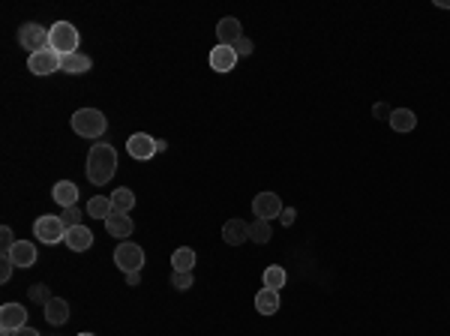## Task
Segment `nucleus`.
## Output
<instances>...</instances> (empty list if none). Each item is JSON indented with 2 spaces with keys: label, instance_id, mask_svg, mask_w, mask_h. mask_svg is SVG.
<instances>
[{
  "label": "nucleus",
  "instance_id": "25",
  "mask_svg": "<svg viewBox=\"0 0 450 336\" xmlns=\"http://www.w3.org/2000/svg\"><path fill=\"white\" fill-rule=\"evenodd\" d=\"M285 282H289V273H285L280 265H270V267L265 270V289L280 291V289H285Z\"/></svg>",
  "mask_w": 450,
  "mask_h": 336
},
{
  "label": "nucleus",
  "instance_id": "10",
  "mask_svg": "<svg viewBox=\"0 0 450 336\" xmlns=\"http://www.w3.org/2000/svg\"><path fill=\"white\" fill-rule=\"evenodd\" d=\"M27 327V309L21 303H3L0 306V331H21Z\"/></svg>",
  "mask_w": 450,
  "mask_h": 336
},
{
  "label": "nucleus",
  "instance_id": "29",
  "mask_svg": "<svg viewBox=\"0 0 450 336\" xmlns=\"http://www.w3.org/2000/svg\"><path fill=\"white\" fill-rule=\"evenodd\" d=\"M232 48L237 52V57H249L252 52H256V45H252V39H249V36H240V39H237V43H234Z\"/></svg>",
  "mask_w": 450,
  "mask_h": 336
},
{
  "label": "nucleus",
  "instance_id": "32",
  "mask_svg": "<svg viewBox=\"0 0 450 336\" xmlns=\"http://www.w3.org/2000/svg\"><path fill=\"white\" fill-rule=\"evenodd\" d=\"M294 216H297V210H294V208H285V210H282V216H280V219H282V225H291V223H294Z\"/></svg>",
  "mask_w": 450,
  "mask_h": 336
},
{
  "label": "nucleus",
  "instance_id": "5",
  "mask_svg": "<svg viewBox=\"0 0 450 336\" xmlns=\"http://www.w3.org/2000/svg\"><path fill=\"white\" fill-rule=\"evenodd\" d=\"M114 265L124 270V273H138V270L144 267V249L133 240L117 243V249H114Z\"/></svg>",
  "mask_w": 450,
  "mask_h": 336
},
{
  "label": "nucleus",
  "instance_id": "13",
  "mask_svg": "<svg viewBox=\"0 0 450 336\" xmlns=\"http://www.w3.org/2000/svg\"><path fill=\"white\" fill-rule=\"evenodd\" d=\"M43 315H45V322L52 324V327H60V324H67L69 322V303L63 300V298H52L43 306Z\"/></svg>",
  "mask_w": 450,
  "mask_h": 336
},
{
  "label": "nucleus",
  "instance_id": "1",
  "mask_svg": "<svg viewBox=\"0 0 450 336\" xmlns=\"http://www.w3.org/2000/svg\"><path fill=\"white\" fill-rule=\"evenodd\" d=\"M87 180L93 186H105L109 180L114 177V171H117V150H114V144L109 142H100L90 147L87 153Z\"/></svg>",
  "mask_w": 450,
  "mask_h": 336
},
{
  "label": "nucleus",
  "instance_id": "36",
  "mask_svg": "<svg viewBox=\"0 0 450 336\" xmlns=\"http://www.w3.org/2000/svg\"><path fill=\"white\" fill-rule=\"evenodd\" d=\"M438 6H450V0H438Z\"/></svg>",
  "mask_w": 450,
  "mask_h": 336
},
{
  "label": "nucleus",
  "instance_id": "6",
  "mask_svg": "<svg viewBox=\"0 0 450 336\" xmlns=\"http://www.w3.org/2000/svg\"><path fill=\"white\" fill-rule=\"evenodd\" d=\"M126 150H129V157L133 159H150V157H157L159 150H166V142H157L153 135H147V133H135V135H129L126 138Z\"/></svg>",
  "mask_w": 450,
  "mask_h": 336
},
{
  "label": "nucleus",
  "instance_id": "37",
  "mask_svg": "<svg viewBox=\"0 0 450 336\" xmlns=\"http://www.w3.org/2000/svg\"><path fill=\"white\" fill-rule=\"evenodd\" d=\"M0 336H12V331H3V333H0Z\"/></svg>",
  "mask_w": 450,
  "mask_h": 336
},
{
  "label": "nucleus",
  "instance_id": "20",
  "mask_svg": "<svg viewBox=\"0 0 450 336\" xmlns=\"http://www.w3.org/2000/svg\"><path fill=\"white\" fill-rule=\"evenodd\" d=\"M414 126H417V114L412 109L390 111V129H394V133H412Z\"/></svg>",
  "mask_w": 450,
  "mask_h": 336
},
{
  "label": "nucleus",
  "instance_id": "3",
  "mask_svg": "<svg viewBox=\"0 0 450 336\" xmlns=\"http://www.w3.org/2000/svg\"><path fill=\"white\" fill-rule=\"evenodd\" d=\"M48 48H54L60 57L78 52V30L69 21H54L48 27Z\"/></svg>",
  "mask_w": 450,
  "mask_h": 336
},
{
  "label": "nucleus",
  "instance_id": "16",
  "mask_svg": "<svg viewBox=\"0 0 450 336\" xmlns=\"http://www.w3.org/2000/svg\"><path fill=\"white\" fill-rule=\"evenodd\" d=\"M52 199L60 204V208H76L78 204V186L72 180H57L54 190H52Z\"/></svg>",
  "mask_w": 450,
  "mask_h": 336
},
{
  "label": "nucleus",
  "instance_id": "11",
  "mask_svg": "<svg viewBox=\"0 0 450 336\" xmlns=\"http://www.w3.org/2000/svg\"><path fill=\"white\" fill-rule=\"evenodd\" d=\"M237 52L232 45H216V48H210V57H207V63H210V69L214 72H234V67H237Z\"/></svg>",
  "mask_w": 450,
  "mask_h": 336
},
{
  "label": "nucleus",
  "instance_id": "26",
  "mask_svg": "<svg viewBox=\"0 0 450 336\" xmlns=\"http://www.w3.org/2000/svg\"><path fill=\"white\" fill-rule=\"evenodd\" d=\"M270 223L267 219H256V223L249 225V240H256V243H267L270 240Z\"/></svg>",
  "mask_w": 450,
  "mask_h": 336
},
{
  "label": "nucleus",
  "instance_id": "21",
  "mask_svg": "<svg viewBox=\"0 0 450 336\" xmlns=\"http://www.w3.org/2000/svg\"><path fill=\"white\" fill-rule=\"evenodd\" d=\"M256 309L261 315H273V313H280V291H273V289H261L256 294Z\"/></svg>",
  "mask_w": 450,
  "mask_h": 336
},
{
  "label": "nucleus",
  "instance_id": "30",
  "mask_svg": "<svg viewBox=\"0 0 450 336\" xmlns=\"http://www.w3.org/2000/svg\"><path fill=\"white\" fill-rule=\"evenodd\" d=\"M30 300H34V303H43V306H45V303L52 300V294H48V289H45L43 282H39V285H34V289H30Z\"/></svg>",
  "mask_w": 450,
  "mask_h": 336
},
{
  "label": "nucleus",
  "instance_id": "8",
  "mask_svg": "<svg viewBox=\"0 0 450 336\" xmlns=\"http://www.w3.org/2000/svg\"><path fill=\"white\" fill-rule=\"evenodd\" d=\"M60 63H63V57L57 54L54 48H43V52L27 57V69L34 72V76H52V72L60 69Z\"/></svg>",
  "mask_w": 450,
  "mask_h": 336
},
{
  "label": "nucleus",
  "instance_id": "34",
  "mask_svg": "<svg viewBox=\"0 0 450 336\" xmlns=\"http://www.w3.org/2000/svg\"><path fill=\"white\" fill-rule=\"evenodd\" d=\"M142 282V270H138V273H126V285H138Z\"/></svg>",
  "mask_w": 450,
  "mask_h": 336
},
{
  "label": "nucleus",
  "instance_id": "9",
  "mask_svg": "<svg viewBox=\"0 0 450 336\" xmlns=\"http://www.w3.org/2000/svg\"><path fill=\"white\" fill-rule=\"evenodd\" d=\"M252 213H256V219H276L282 216V201L276 192H258L256 201H252Z\"/></svg>",
  "mask_w": 450,
  "mask_h": 336
},
{
  "label": "nucleus",
  "instance_id": "38",
  "mask_svg": "<svg viewBox=\"0 0 450 336\" xmlns=\"http://www.w3.org/2000/svg\"><path fill=\"white\" fill-rule=\"evenodd\" d=\"M78 336H93V333H78Z\"/></svg>",
  "mask_w": 450,
  "mask_h": 336
},
{
  "label": "nucleus",
  "instance_id": "23",
  "mask_svg": "<svg viewBox=\"0 0 450 336\" xmlns=\"http://www.w3.org/2000/svg\"><path fill=\"white\" fill-rule=\"evenodd\" d=\"M114 213V208H111V199H105V195H96V199H90L87 201V216L90 219H109Z\"/></svg>",
  "mask_w": 450,
  "mask_h": 336
},
{
  "label": "nucleus",
  "instance_id": "12",
  "mask_svg": "<svg viewBox=\"0 0 450 336\" xmlns=\"http://www.w3.org/2000/svg\"><path fill=\"white\" fill-rule=\"evenodd\" d=\"M105 232H109L114 240H126V237L135 232V225H133V219H129V213H111V216L105 219Z\"/></svg>",
  "mask_w": 450,
  "mask_h": 336
},
{
  "label": "nucleus",
  "instance_id": "17",
  "mask_svg": "<svg viewBox=\"0 0 450 336\" xmlns=\"http://www.w3.org/2000/svg\"><path fill=\"white\" fill-rule=\"evenodd\" d=\"M67 247L72 252H85L93 247V232L87 225H76V228H67Z\"/></svg>",
  "mask_w": 450,
  "mask_h": 336
},
{
  "label": "nucleus",
  "instance_id": "31",
  "mask_svg": "<svg viewBox=\"0 0 450 336\" xmlns=\"http://www.w3.org/2000/svg\"><path fill=\"white\" fill-rule=\"evenodd\" d=\"M0 261H3V267H0V282H10V276H12V270H15L12 258L10 256H0Z\"/></svg>",
  "mask_w": 450,
  "mask_h": 336
},
{
  "label": "nucleus",
  "instance_id": "24",
  "mask_svg": "<svg viewBox=\"0 0 450 336\" xmlns=\"http://www.w3.org/2000/svg\"><path fill=\"white\" fill-rule=\"evenodd\" d=\"M171 267H175V270H183V273H190V270L195 267V249H190V247L175 249V256H171Z\"/></svg>",
  "mask_w": 450,
  "mask_h": 336
},
{
  "label": "nucleus",
  "instance_id": "22",
  "mask_svg": "<svg viewBox=\"0 0 450 336\" xmlns=\"http://www.w3.org/2000/svg\"><path fill=\"white\" fill-rule=\"evenodd\" d=\"M109 199H111L114 213H129V210L135 208V192L129 190V186H120V190H114Z\"/></svg>",
  "mask_w": 450,
  "mask_h": 336
},
{
  "label": "nucleus",
  "instance_id": "18",
  "mask_svg": "<svg viewBox=\"0 0 450 336\" xmlns=\"http://www.w3.org/2000/svg\"><path fill=\"white\" fill-rule=\"evenodd\" d=\"M223 240L232 243V247H240V243L249 240V225L243 219H228L223 225Z\"/></svg>",
  "mask_w": 450,
  "mask_h": 336
},
{
  "label": "nucleus",
  "instance_id": "2",
  "mask_svg": "<svg viewBox=\"0 0 450 336\" xmlns=\"http://www.w3.org/2000/svg\"><path fill=\"white\" fill-rule=\"evenodd\" d=\"M109 129V120L100 109H78L72 114V133L81 138H100Z\"/></svg>",
  "mask_w": 450,
  "mask_h": 336
},
{
  "label": "nucleus",
  "instance_id": "35",
  "mask_svg": "<svg viewBox=\"0 0 450 336\" xmlns=\"http://www.w3.org/2000/svg\"><path fill=\"white\" fill-rule=\"evenodd\" d=\"M375 117H384V114H387V117H390V111H387V105H375Z\"/></svg>",
  "mask_w": 450,
  "mask_h": 336
},
{
  "label": "nucleus",
  "instance_id": "4",
  "mask_svg": "<svg viewBox=\"0 0 450 336\" xmlns=\"http://www.w3.org/2000/svg\"><path fill=\"white\" fill-rule=\"evenodd\" d=\"M34 234H36V240L45 243V247H54V243L67 240V225H63L60 216H48V213H43V216L34 223Z\"/></svg>",
  "mask_w": 450,
  "mask_h": 336
},
{
  "label": "nucleus",
  "instance_id": "27",
  "mask_svg": "<svg viewBox=\"0 0 450 336\" xmlns=\"http://www.w3.org/2000/svg\"><path fill=\"white\" fill-rule=\"evenodd\" d=\"M60 219H63V225L67 228H76V225H85V213L78 210V204L76 208H63V213H60Z\"/></svg>",
  "mask_w": 450,
  "mask_h": 336
},
{
  "label": "nucleus",
  "instance_id": "7",
  "mask_svg": "<svg viewBox=\"0 0 450 336\" xmlns=\"http://www.w3.org/2000/svg\"><path fill=\"white\" fill-rule=\"evenodd\" d=\"M19 43H21V48H27L30 54H36V52H43V48H48V30L36 21H27L19 27Z\"/></svg>",
  "mask_w": 450,
  "mask_h": 336
},
{
  "label": "nucleus",
  "instance_id": "14",
  "mask_svg": "<svg viewBox=\"0 0 450 336\" xmlns=\"http://www.w3.org/2000/svg\"><path fill=\"white\" fill-rule=\"evenodd\" d=\"M240 36H243V27L232 15H225V19L216 24V45H234Z\"/></svg>",
  "mask_w": 450,
  "mask_h": 336
},
{
  "label": "nucleus",
  "instance_id": "19",
  "mask_svg": "<svg viewBox=\"0 0 450 336\" xmlns=\"http://www.w3.org/2000/svg\"><path fill=\"white\" fill-rule=\"evenodd\" d=\"M90 67H93V60H90L87 54H81V52L67 54L63 57V63H60V69L67 72V76H85V72H90Z\"/></svg>",
  "mask_w": 450,
  "mask_h": 336
},
{
  "label": "nucleus",
  "instance_id": "33",
  "mask_svg": "<svg viewBox=\"0 0 450 336\" xmlns=\"http://www.w3.org/2000/svg\"><path fill=\"white\" fill-rule=\"evenodd\" d=\"M12 336H39L34 327H21V331H12Z\"/></svg>",
  "mask_w": 450,
  "mask_h": 336
},
{
  "label": "nucleus",
  "instance_id": "28",
  "mask_svg": "<svg viewBox=\"0 0 450 336\" xmlns=\"http://www.w3.org/2000/svg\"><path fill=\"white\" fill-rule=\"evenodd\" d=\"M192 270L190 273H183V270H171V285H175L177 291H186V289H192Z\"/></svg>",
  "mask_w": 450,
  "mask_h": 336
},
{
  "label": "nucleus",
  "instance_id": "15",
  "mask_svg": "<svg viewBox=\"0 0 450 336\" xmlns=\"http://www.w3.org/2000/svg\"><path fill=\"white\" fill-rule=\"evenodd\" d=\"M10 258L15 267H34L36 265V247L30 240H15V247L10 249Z\"/></svg>",
  "mask_w": 450,
  "mask_h": 336
}]
</instances>
